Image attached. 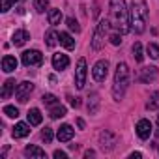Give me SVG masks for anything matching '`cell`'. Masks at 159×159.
<instances>
[{
	"instance_id": "17",
	"label": "cell",
	"mask_w": 159,
	"mask_h": 159,
	"mask_svg": "<svg viewBox=\"0 0 159 159\" xmlns=\"http://www.w3.org/2000/svg\"><path fill=\"white\" fill-rule=\"evenodd\" d=\"M28 39H30V34H28L26 30H15V34H13V38H11L13 45H17V47L25 45Z\"/></svg>"
},
{
	"instance_id": "6",
	"label": "cell",
	"mask_w": 159,
	"mask_h": 159,
	"mask_svg": "<svg viewBox=\"0 0 159 159\" xmlns=\"http://www.w3.org/2000/svg\"><path fill=\"white\" fill-rule=\"evenodd\" d=\"M21 60H23V64L26 67H30V66H41L43 64V54L39 51L32 49V51H25L23 56H21Z\"/></svg>"
},
{
	"instance_id": "13",
	"label": "cell",
	"mask_w": 159,
	"mask_h": 159,
	"mask_svg": "<svg viewBox=\"0 0 159 159\" xmlns=\"http://www.w3.org/2000/svg\"><path fill=\"white\" fill-rule=\"evenodd\" d=\"M67 66H69V58H67V54H62V52L52 54V67H54V69L62 71V69H66Z\"/></svg>"
},
{
	"instance_id": "35",
	"label": "cell",
	"mask_w": 159,
	"mask_h": 159,
	"mask_svg": "<svg viewBox=\"0 0 159 159\" xmlns=\"http://www.w3.org/2000/svg\"><path fill=\"white\" fill-rule=\"evenodd\" d=\"M52 157H54V159H67V153L62 152V150H56V152L52 153Z\"/></svg>"
},
{
	"instance_id": "18",
	"label": "cell",
	"mask_w": 159,
	"mask_h": 159,
	"mask_svg": "<svg viewBox=\"0 0 159 159\" xmlns=\"http://www.w3.org/2000/svg\"><path fill=\"white\" fill-rule=\"evenodd\" d=\"M26 118H28V124H30V125H39V124H41V120H43V116H41V111H39V109H30V111H28V114H26Z\"/></svg>"
},
{
	"instance_id": "3",
	"label": "cell",
	"mask_w": 159,
	"mask_h": 159,
	"mask_svg": "<svg viewBox=\"0 0 159 159\" xmlns=\"http://www.w3.org/2000/svg\"><path fill=\"white\" fill-rule=\"evenodd\" d=\"M129 86V67L125 62H120L116 66V73H114V83H112V98L116 101H122L125 92Z\"/></svg>"
},
{
	"instance_id": "7",
	"label": "cell",
	"mask_w": 159,
	"mask_h": 159,
	"mask_svg": "<svg viewBox=\"0 0 159 159\" xmlns=\"http://www.w3.org/2000/svg\"><path fill=\"white\" fill-rule=\"evenodd\" d=\"M32 90H34V84L30 81H25V83L17 84V88H15V99L19 103H26V99L30 98Z\"/></svg>"
},
{
	"instance_id": "15",
	"label": "cell",
	"mask_w": 159,
	"mask_h": 159,
	"mask_svg": "<svg viewBox=\"0 0 159 159\" xmlns=\"http://www.w3.org/2000/svg\"><path fill=\"white\" fill-rule=\"evenodd\" d=\"M28 135H30V125L28 124H25V122L15 124V127H13V139H25Z\"/></svg>"
},
{
	"instance_id": "4",
	"label": "cell",
	"mask_w": 159,
	"mask_h": 159,
	"mask_svg": "<svg viewBox=\"0 0 159 159\" xmlns=\"http://www.w3.org/2000/svg\"><path fill=\"white\" fill-rule=\"evenodd\" d=\"M109 26H111L109 19H101V21L98 23V26H96V30H94V38H92V49L99 51V49L105 45V36H107Z\"/></svg>"
},
{
	"instance_id": "19",
	"label": "cell",
	"mask_w": 159,
	"mask_h": 159,
	"mask_svg": "<svg viewBox=\"0 0 159 159\" xmlns=\"http://www.w3.org/2000/svg\"><path fill=\"white\" fill-rule=\"evenodd\" d=\"M47 19H49V25L56 26V25H60V21H62V11H60V10H56V8H52V10H49Z\"/></svg>"
},
{
	"instance_id": "5",
	"label": "cell",
	"mask_w": 159,
	"mask_h": 159,
	"mask_svg": "<svg viewBox=\"0 0 159 159\" xmlns=\"http://www.w3.org/2000/svg\"><path fill=\"white\" fill-rule=\"evenodd\" d=\"M86 75H88V71H86V60L81 58V60L77 62V69H75V84H77L79 90L84 88V84H86Z\"/></svg>"
},
{
	"instance_id": "32",
	"label": "cell",
	"mask_w": 159,
	"mask_h": 159,
	"mask_svg": "<svg viewBox=\"0 0 159 159\" xmlns=\"http://www.w3.org/2000/svg\"><path fill=\"white\" fill-rule=\"evenodd\" d=\"M41 137H43V140H45V142H51V140H52V137H54V135H52V127H45V129L41 131Z\"/></svg>"
},
{
	"instance_id": "25",
	"label": "cell",
	"mask_w": 159,
	"mask_h": 159,
	"mask_svg": "<svg viewBox=\"0 0 159 159\" xmlns=\"http://www.w3.org/2000/svg\"><path fill=\"white\" fill-rule=\"evenodd\" d=\"M146 107L150 111H159V92H153L152 94V98H150V101H148Z\"/></svg>"
},
{
	"instance_id": "33",
	"label": "cell",
	"mask_w": 159,
	"mask_h": 159,
	"mask_svg": "<svg viewBox=\"0 0 159 159\" xmlns=\"http://www.w3.org/2000/svg\"><path fill=\"white\" fill-rule=\"evenodd\" d=\"M109 39H111V43H112V45H120V43H122V38H120V34H118V32L111 34V38H109Z\"/></svg>"
},
{
	"instance_id": "34",
	"label": "cell",
	"mask_w": 159,
	"mask_h": 159,
	"mask_svg": "<svg viewBox=\"0 0 159 159\" xmlns=\"http://www.w3.org/2000/svg\"><path fill=\"white\" fill-rule=\"evenodd\" d=\"M11 4H13V0H2V6H0V8H2V10H0V11H8L10 8H11Z\"/></svg>"
},
{
	"instance_id": "28",
	"label": "cell",
	"mask_w": 159,
	"mask_h": 159,
	"mask_svg": "<svg viewBox=\"0 0 159 159\" xmlns=\"http://www.w3.org/2000/svg\"><path fill=\"white\" fill-rule=\"evenodd\" d=\"M34 8L38 13H43L49 8V0H34Z\"/></svg>"
},
{
	"instance_id": "38",
	"label": "cell",
	"mask_w": 159,
	"mask_h": 159,
	"mask_svg": "<svg viewBox=\"0 0 159 159\" xmlns=\"http://www.w3.org/2000/svg\"><path fill=\"white\" fill-rule=\"evenodd\" d=\"M77 125H79V127H81V129H83V127H84V122H83L81 118H79V120H77Z\"/></svg>"
},
{
	"instance_id": "22",
	"label": "cell",
	"mask_w": 159,
	"mask_h": 159,
	"mask_svg": "<svg viewBox=\"0 0 159 159\" xmlns=\"http://www.w3.org/2000/svg\"><path fill=\"white\" fill-rule=\"evenodd\" d=\"M58 41H60V34H58V32H54V30H49V32L45 34V43H47L49 47H54Z\"/></svg>"
},
{
	"instance_id": "41",
	"label": "cell",
	"mask_w": 159,
	"mask_h": 159,
	"mask_svg": "<svg viewBox=\"0 0 159 159\" xmlns=\"http://www.w3.org/2000/svg\"><path fill=\"white\" fill-rule=\"evenodd\" d=\"M15 2H21V0H13V4H15Z\"/></svg>"
},
{
	"instance_id": "36",
	"label": "cell",
	"mask_w": 159,
	"mask_h": 159,
	"mask_svg": "<svg viewBox=\"0 0 159 159\" xmlns=\"http://www.w3.org/2000/svg\"><path fill=\"white\" fill-rule=\"evenodd\" d=\"M69 103H71V105H73V107H75V109H77V107H79V105H81V101H79V99H77V98H69Z\"/></svg>"
},
{
	"instance_id": "11",
	"label": "cell",
	"mask_w": 159,
	"mask_h": 159,
	"mask_svg": "<svg viewBox=\"0 0 159 159\" xmlns=\"http://www.w3.org/2000/svg\"><path fill=\"white\" fill-rule=\"evenodd\" d=\"M155 77H157V67L150 66V67H142V69H140L139 81H140V83H152Z\"/></svg>"
},
{
	"instance_id": "10",
	"label": "cell",
	"mask_w": 159,
	"mask_h": 159,
	"mask_svg": "<svg viewBox=\"0 0 159 159\" xmlns=\"http://www.w3.org/2000/svg\"><path fill=\"white\" fill-rule=\"evenodd\" d=\"M137 135L142 140L150 139V135H152V124H150V120H139V124H137Z\"/></svg>"
},
{
	"instance_id": "29",
	"label": "cell",
	"mask_w": 159,
	"mask_h": 159,
	"mask_svg": "<svg viewBox=\"0 0 159 159\" xmlns=\"http://www.w3.org/2000/svg\"><path fill=\"white\" fill-rule=\"evenodd\" d=\"M4 114H6L8 118H17V116H19V111H17V107H13V105H6V107H4Z\"/></svg>"
},
{
	"instance_id": "16",
	"label": "cell",
	"mask_w": 159,
	"mask_h": 159,
	"mask_svg": "<svg viewBox=\"0 0 159 159\" xmlns=\"http://www.w3.org/2000/svg\"><path fill=\"white\" fill-rule=\"evenodd\" d=\"M15 69H17V58H15V56L6 54V56L2 58V71L11 73V71H15Z\"/></svg>"
},
{
	"instance_id": "9",
	"label": "cell",
	"mask_w": 159,
	"mask_h": 159,
	"mask_svg": "<svg viewBox=\"0 0 159 159\" xmlns=\"http://www.w3.org/2000/svg\"><path fill=\"white\" fill-rule=\"evenodd\" d=\"M92 75H94V79H96L98 83H103L105 79H107V75H109V62H107V60H99V62L94 66Z\"/></svg>"
},
{
	"instance_id": "12",
	"label": "cell",
	"mask_w": 159,
	"mask_h": 159,
	"mask_svg": "<svg viewBox=\"0 0 159 159\" xmlns=\"http://www.w3.org/2000/svg\"><path fill=\"white\" fill-rule=\"evenodd\" d=\"M73 133H75V129H73L69 124H64V125H60V129H58V133H56V139H58L60 142H67V140L73 139Z\"/></svg>"
},
{
	"instance_id": "27",
	"label": "cell",
	"mask_w": 159,
	"mask_h": 159,
	"mask_svg": "<svg viewBox=\"0 0 159 159\" xmlns=\"http://www.w3.org/2000/svg\"><path fill=\"white\" fill-rule=\"evenodd\" d=\"M41 101H43L45 105H49V107H54V105H58V98H56L54 94H45V96L41 98Z\"/></svg>"
},
{
	"instance_id": "37",
	"label": "cell",
	"mask_w": 159,
	"mask_h": 159,
	"mask_svg": "<svg viewBox=\"0 0 159 159\" xmlns=\"http://www.w3.org/2000/svg\"><path fill=\"white\" fill-rule=\"evenodd\" d=\"M129 157H131V159H139V157H142V153H140V152H133Z\"/></svg>"
},
{
	"instance_id": "8",
	"label": "cell",
	"mask_w": 159,
	"mask_h": 159,
	"mask_svg": "<svg viewBox=\"0 0 159 159\" xmlns=\"http://www.w3.org/2000/svg\"><path fill=\"white\" fill-rule=\"evenodd\" d=\"M116 142H118V137H116L114 133H111L109 129H105V131H101V133H99V144H101V148H103V150H107V152L114 150Z\"/></svg>"
},
{
	"instance_id": "21",
	"label": "cell",
	"mask_w": 159,
	"mask_h": 159,
	"mask_svg": "<svg viewBox=\"0 0 159 159\" xmlns=\"http://www.w3.org/2000/svg\"><path fill=\"white\" fill-rule=\"evenodd\" d=\"M60 43L67 49V51H71V49H75V39L67 34V32H60Z\"/></svg>"
},
{
	"instance_id": "20",
	"label": "cell",
	"mask_w": 159,
	"mask_h": 159,
	"mask_svg": "<svg viewBox=\"0 0 159 159\" xmlns=\"http://www.w3.org/2000/svg\"><path fill=\"white\" fill-rule=\"evenodd\" d=\"M13 92H15V81L13 79H8V81L4 83V86H2V98L8 99Z\"/></svg>"
},
{
	"instance_id": "14",
	"label": "cell",
	"mask_w": 159,
	"mask_h": 159,
	"mask_svg": "<svg viewBox=\"0 0 159 159\" xmlns=\"http://www.w3.org/2000/svg\"><path fill=\"white\" fill-rule=\"evenodd\" d=\"M25 155L30 157V159H45L47 157L45 150H41L39 146H26L25 148Z\"/></svg>"
},
{
	"instance_id": "24",
	"label": "cell",
	"mask_w": 159,
	"mask_h": 159,
	"mask_svg": "<svg viewBox=\"0 0 159 159\" xmlns=\"http://www.w3.org/2000/svg\"><path fill=\"white\" fill-rule=\"evenodd\" d=\"M66 112H67L66 107H62V105H54V107L51 109V118H54V120H56V118H64Z\"/></svg>"
},
{
	"instance_id": "31",
	"label": "cell",
	"mask_w": 159,
	"mask_h": 159,
	"mask_svg": "<svg viewBox=\"0 0 159 159\" xmlns=\"http://www.w3.org/2000/svg\"><path fill=\"white\" fill-rule=\"evenodd\" d=\"M66 23H67V28H69V30H73V32H79V30H81L79 23H77L73 17H67V19H66Z\"/></svg>"
},
{
	"instance_id": "1",
	"label": "cell",
	"mask_w": 159,
	"mask_h": 159,
	"mask_svg": "<svg viewBox=\"0 0 159 159\" xmlns=\"http://www.w3.org/2000/svg\"><path fill=\"white\" fill-rule=\"evenodd\" d=\"M109 13H111L109 23L116 32L127 34L131 30V26H129V11L125 8V0H111Z\"/></svg>"
},
{
	"instance_id": "2",
	"label": "cell",
	"mask_w": 159,
	"mask_h": 159,
	"mask_svg": "<svg viewBox=\"0 0 159 159\" xmlns=\"http://www.w3.org/2000/svg\"><path fill=\"white\" fill-rule=\"evenodd\" d=\"M148 23V4L146 0H133L129 10V26L135 34H142Z\"/></svg>"
},
{
	"instance_id": "23",
	"label": "cell",
	"mask_w": 159,
	"mask_h": 159,
	"mask_svg": "<svg viewBox=\"0 0 159 159\" xmlns=\"http://www.w3.org/2000/svg\"><path fill=\"white\" fill-rule=\"evenodd\" d=\"M98 107H99V96H98V94H92V96H90V101H88V111H90V114H96V112H98Z\"/></svg>"
},
{
	"instance_id": "39",
	"label": "cell",
	"mask_w": 159,
	"mask_h": 159,
	"mask_svg": "<svg viewBox=\"0 0 159 159\" xmlns=\"http://www.w3.org/2000/svg\"><path fill=\"white\" fill-rule=\"evenodd\" d=\"M84 155H86V157H94V152H92V150H88V152H86Z\"/></svg>"
},
{
	"instance_id": "30",
	"label": "cell",
	"mask_w": 159,
	"mask_h": 159,
	"mask_svg": "<svg viewBox=\"0 0 159 159\" xmlns=\"http://www.w3.org/2000/svg\"><path fill=\"white\" fill-rule=\"evenodd\" d=\"M146 51H148V54H150L153 60H157V58H159V47H157L155 43H148Z\"/></svg>"
},
{
	"instance_id": "40",
	"label": "cell",
	"mask_w": 159,
	"mask_h": 159,
	"mask_svg": "<svg viewBox=\"0 0 159 159\" xmlns=\"http://www.w3.org/2000/svg\"><path fill=\"white\" fill-rule=\"evenodd\" d=\"M157 137H159V114H157Z\"/></svg>"
},
{
	"instance_id": "26",
	"label": "cell",
	"mask_w": 159,
	"mask_h": 159,
	"mask_svg": "<svg viewBox=\"0 0 159 159\" xmlns=\"http://www.w3.org/2000/svg\"><path fill=\"white\" fill-rule=\"evenodd\" d=\"M133 56H135V60L137 62H142L144 60V52H142V45L137 41V43H133Z\"/></svg>"
}]
</instances>
